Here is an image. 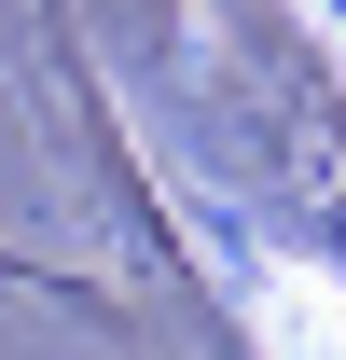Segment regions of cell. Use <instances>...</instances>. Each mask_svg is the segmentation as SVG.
I'll list each match as a JSON object with an SVG mask.
<instances>
[{
  "instance_id": "obj_1",
  "label": "cell",
  "mask_w": 346,
  "mask_h": 360,
  "mask_svg": "<svg viewBox=\"0 0 346 360\" xmlns=\"http://www.w3.org/2000/svg\"><path fill=\"white\" fill-rule=\"evenodd\" d=\"M250 319H263V360H346V291L319 264H263Z\"/></svg>"
}]
</instances>
